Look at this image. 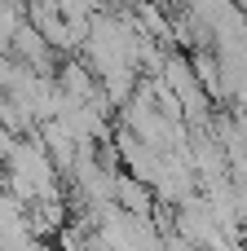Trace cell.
<instances>
[{"instance_id":"cell-1","label":"cell","mask_w":247,"mask_h":251,"mask_svg":"<svg viewBox=\"0 0 247 251\" xmlns=\"http://www.w3.org/2000/svg\"><path fill=\"white\" fill-rule=\"evenodd\" d=\"M115 203H119L128 216H150V207H155V190L128 172V176H115Z\"/></svg>"},{"instance_id":"cell-2","label":"cell","mask_w":247,"mask_h":251,"mask_svg":"<svg viewBox=\"0 0 247 251\" xmlns=\"http://www.w3.org/2000/svg\"><path fill=\"white\" fill-rule=\"evenodd\" d=\"M0 190H9V168H4V159H0Z\"/></svg>"},{"instance_id":"cell-3","label":"cell","mask_w":247,"mask_h":251,"mask_svg":"<svg viewBox=\"0 0 247 251\" xmlns=\"http://www.w3.org/2000/svg\"><path fill=\"white\" fill-rule=\"evenodd\" d=\"M234 4H239V9H247V0H234Z\"/></svg>"}]
</instances>
